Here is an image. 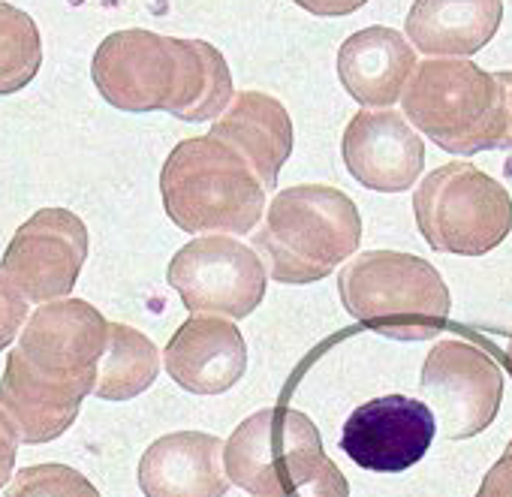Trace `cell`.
<instances>
[{
    "mask_svg": "<svg viewBox=\"0 0 512 497\" xmlns=\"http://www.w3.org/2000/svg\"><path fill=\"white\" fill-rule=\"evenodd\" d=\"M91 76L115 109H160L181 121L220 118L235 97L229 64L211 43L142 28L109 34L94 52Z\"/></svg>",
    "mask_w": 512,
    "mask_h": 497,
    "instance_id": "obj_1",
    "label": "cell"
},
{
    "mask_svg": "<svg viewBox=\"0 0 512 497\" xmlns=\"http://www.w3.org/2000/svg\"><path fill=\"white\" fill-rule=\"evenodd\" d=\"M226 473L253 497H350V482L326 455L317 425L290 407L247 416L226 440Z\"/></svg>",
    "mask_w": 512,
    "mask_h": 497,
    "instance_id": "obj_2",
    "label": "cell"
},
{
    "mask_svg": "<svg viewBox=\"0 0 512 497\" xmlns=\"http://www.w3.org/2000/svg\"><path fill=\"white\" fill-rule=\"evenodd\" d=\"M362 241L356 202L329 184H296L281 190L260 229L253 251L263 257L272 281L314 284L329 278Z\"/></svg>",
    "mask_w": 512,
    "mask_h": 497,
    "instance_id": "obj_3",
    "label": "cell"
},
{
    "mask_svg": "<svg viewBox=\"0 0 512 497\" xmlns=\"http://www.w3.org/2000/svg\"><path fill=\"white\" fill-rule=\"evenodd\" d=\"M160 196L169 220L184 232L241 235L266 214V184L223 139L196 136L178 142L160 172Z\"/></svg>",
    "mask_w": 512,
    "mask_h": 497,
    "instance_id": "obj_4",
    "label": "cell"
},
{
    "mask_svg": "<svg viewBox=\"0 0 512 497\" xmlns=\"http://www.w3.org/2000/svg\"><path fill=\"white\" fill-rule=\"evenodd\" d=\"M341 305L368 329L392 341H428L449 317V287L440 272L413 254L368 251L338 278Z\"/></svg>",
    "mask_w": 512,
    "mask_h": 497,
    "instance_id": "obj_5",
    "label": "cell"
},
{
    "mask_svg": "<svg viewBox=\"0 0 512 497\" xmlns=\"http://www.w3.org/2000/svg\"><path fill=\"white\" fill-rule=\"evenodd\" d=\"M404 118L449 154H479L503 145L500 88L491 73L464 58L419 61L404 97Z\"/></svg>",
    "mask_w": 512,
    "mask_h": 497,
    "instance_id": "obj_6",
    "label": "cell"
},
{
    "mask_svg": "<svg viewBox=\"0 0 512 497\" xmlns=\"http://www.w3.org/2000/svg\"><path fill=\"white\" fill-rule=\"evenodd\" d=\"M413 211L425 241L440 254L482 257L512 232V196L467 160L428 172L416 187Z\"/></svg>",
    "mask_w": 512,
    "mask_h": 497,
    "instance_id": "obj_7",
    "label": "cell"
},
{
    "mask_svg": "<svg viewBox=\"0 0 512 497\" xmlns=\"http://www.w3.org/2000/svg\"><path fill=\"white\" fill-rule=\"evenodd\" d=\"M166 281L187 311L241 320L260 308L269 269L253 247L232 235H199L172 257Z\"/></svg>",
    "mask_w": 512,
    "mask_h": 497,
    "instance_id": "obj_8",
    "label": "cell"
},
{
    "mask_svg": "<svg viewBox=\"0 0 512 497\" xmlns=\"http://www.w3.org/2000/svg\"><path fill=\"white\" fill-rule=\"evenodd\" d=\"M88 257V226L67 208H40L4 251V287L34 305L67 299Z\"/></svg>",
    "mask_w": 512,
    "mask_h": 497,
    "instance_id": "obj_9",
    "label": "cell"
},
{
    "mask_svg": "<svg viewBox=\"0 0 512 497\" xmlns=\"http://www.w3.org/2000/svg\"><path fill=\"white\" fill-rule=\"evenodd\" d=\"M503 398L500 365L467 341L446 338L431 347L422 368V401L446 440L482 434Z\"/></svg>",
    "mask_w": 512,
    "mask_h": 497,
    "instance_id": "obj_10",
    "label": "cell"
},
{
    "mask_svg": "<svg viewBox=\"0 0 512 497\" xmlns=\"http://www.w3.org/2000/svg\"><path fill=\"white\" fill-rule=\"evenodd\" d=\"M109 326L103 314L82 299H58L40 305L25 329L19 350L28 365L58 383L82 386L94 395L97 365L109 344Z\"/></svg>",
    "mask_w": 512,
    "mask_h": 497,
    "instance_id": "obj_11",
    "label": "cell"
},
{
    "mask_svg": "<svg viewBox=\"0 0 512 497\" xmlns=\"http://www.w3.org/2000/svg\"><path fill=\"white\" fill-rule=\"evenodd\" d=\"M434 434L437 422L425 401L383 395L353 410L341 431V449L365 470L401 473L425 458Z\"/></svg>",
    "mask_w": 512,
    "mask_h": 497,
    "instance_id": "obj_12",
    "label": "cell"
},
{
    "mask_svg": "<svg viewBox=\"0 0 512 497\" xmlns=\"http://www.w3.org/2000/svg\"><path fill=\"white\" fill-rule=\"evenodd\" d=\"M341 157L362 187L401 193L410 190L425 169V142L404 112L365 109L347 124Z\"/></svg>",
    "mask_w": 512,
    "mask_h": 497,
    "instance_id": "obj_13",
    "label": "cell"
},
{
    "mask_svg": "<svg viewBox=\"0 0 512 497\" xmlns=\"http://www.w3.org/2000/svg\"><path fill=\"white\" fill-rule=\"evenodd\" d=\"M169 377L193 395H220L247 371V344L226 317L193 314L166 344Z\"/></svg>",
    "mask_w": 512,
    "mask_h": 497,
    "instance_id": "obj_14",
    "label": "cell"
},
{
    "mask_svg": "<svg viewBox=\"0 0 512 497\" xmlns=\"http://www.w3.org/2000/svg\"><path fill=\"white\" fill-rule=\"evenodd\" d=\"M223 449L226 443L205 431H175L154 440L139 461L145 497H226L232 479Z\"/></svg>",
    "mask_w": 512,
    "mask_h": 497,
    "instance_id": "obj_15",
    "label": "cell"
},
{
    "mask_svg": "<svg viewBox=\"0 0 512 497\" xmlns=\"http://www.w3.org/2000/svg\"><path fill=\"white\" fill-rule=\"evenodd\" d=\"M416 67L410 40L383 25L356 31L338 49V76L365 109H392L404 97Z\"/></svg>",
    "mask_w": 512,
    "mask_h": 497,
    "instance_id": "obj_16",
    "label": "cell"
},
{
    "mask_svg": "<svg viewBox=\"0 0 512 497\" xmlns=\"http://www.w3.org/2000/svg\"><path fill=\"white\" fill-rule=\"evenodd\" d=\"M85 395L91 392L82 386L37 374L19 347L10 350L4 368V425H10L22 443H49L61 437L76 422Z\"/></svg>",
    "mask_w": 512,
    "mask_h": 497,
    "instance_id": "obj_17",
    "label": "cell"
},
{
    "mask_svg": "<svg viewBox=\"0 0 512 497\" xmlns=\"http://www.w3.org/2000/svg\"><path fill=\"white\" fill-rule=\"evenodd\" d=\"M214 139L232 145L272 190L293 154V121L281 100L263 91H238L211 127Z\"/></svg>",
    "mask_w": 512,
    "mask_h": 497,
    "instance_id": "obj_18",
    "label": "cell"
},
{
    "mask_svg": "<svg viewBox=\"0 0 512 497\" xmlns=\"http://www.w3.org/2000/svg\"><path fill=\"white\" fill-rule=\"evenodd\" d=\"M500 19L497 0H419L407 16V37L425 55L467 58L497 34Z\"/></svg>",
    "mask_w": 512,
    "mask_h": 497,
    "instance_id": "obj_19",
    "label": "cell"
},
{
    "mask_svg": "<svg viewBox=\"0 0 512 497\" xmlns=\"http://www.w3.org/2000/svg\"><path fill=\"white\" fill-rule=\"evenodd\" d=\"M160 374L157 347L133 326L112 323L109 344L97 365L94 395L100 401H130L142 395Z\"/></svg>",
    "mask_w": 512,
    "mask_h": 497,
    "instance_id": "obj_20",
    "label": "cell"
},
{
    "mask_svg": "<svg viewBox=\"0 0 512 497\" xmlns=\"http://www.w3.org/2000/svg\"><path fill=\"white\" fill-rule=\"evenodd\" d=\"M0 16H4V79H0V91L13 94L37 76L43 49L37 25L22 10L4 4Z\"/></svg>",
    "mask_w": 512,
    "mask_h": 497,
    "instance_id": "obj_21",
    "label": "cell"
},
{
    "mask_svg": "<svg viewBox=\"0 0 512 497\" xmlns=\"http://www.w3.org/2000/svg\"><path fill=\"white\" fill-rule=\"evenodd\" d=\"M7 497H100V491L67 464H34L13 476Z\"/></svg>",
    "mask_w": 512,
    "mask_h": 497,
    "instance_id": "obj_22",
    "label": "cell"
},
{
    "mask_svg": "<svg viewBox=\"0 0 512 497\" xmlns=\"http://www.w3.org/2000/svg\"><path fill=\"white\" fill-rule=\"evenodd\" d=\"M476 497H512V440H509L503 458L482 479Z\"/></svg>",
    "mask_w": 512,
    "mask_h": 497,
    "instance_id": "obj_23",
    "label": "cell"
},
{
    "mask_svg": "<svg viewBox=\"0 0 512 497\" xmlns=\"http://www.w3.org/2000/svg\"><path fill=\"white\" fill-rule=\"evenodd\" d=\"M25 311H28V302L22 296H16L13 290L4 287V335H0V344H4V347L16 338L19 326L28 323L25 320Z\"/></svg>",
    "mask_w": 512,
    "mask_h": 497,
    "instance_id": "obj_24",
    "label": "cell"
},
{
    "mask_svg": "<svg viewBox=\"0 0 512 497\" xmlns=\"http://www.w3.org/2000/svg\"><path fill=\"white\" fill-rule=\"evenodd\" d=\"M500 88V106H503V145L512 148V73H494Z\"/></svg>",
    "mask_w": 512,
    "mask_h": 497,
    "instance_id": "obj_25",
    "label": "cell"
},
{
    "mask_svg": "<svg viewBox=\"0 0 512 497\" xmlns=\"http://www.w3.org/2000/svg\"><path fill=\"white\" fill-rule=\"evenodd\" d=\"M19 437L10 425H4V479L10 476V467H13V449H16Z\"/></svg>",
    "mask_w": 512,
    "mask_h": 497,
    "instance_id": "obj_26",
    "label": "cell"
},
{
    "mask_svg": "<svg viewBox=\"0 0 512 497\" xmlns=\"http://www.w3.org/2000/svg\"><path fill=\"white\" fill-rule=\"evenodd\" d=\"M506 356H509V362H512V338H509V350H506Z\"/></svg>",
    "mask_w": 512,
    "mask_h": 497,
    "instance_id": "obj_27",
    "label": "cell"
}]
</instances>
